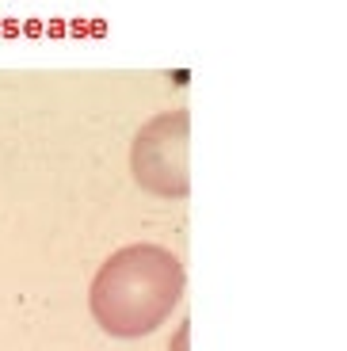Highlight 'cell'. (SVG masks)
I'll use <instances>...</instances> for the list:
<instances>
[{
    "mask_svg": "<svg viewBox=\"0 0 347 351\" xmlns=\"http://www.w3.org/2000/svg\"><path fill=\"white\" fill-rule=\"evenodd\" d=\"M187 271L176 252L160 245H126L104 260L92 279L88 306L96 325L115 340H141L156 332L183 302Z\"/></svg>",
    "mask_w": 347,
    "mask_h": 351,
    "instance_id": "obj_1",
    "label": "cell"
},
{
    "mask_svg": "<svg viewBox=\"0 0 347 351\" xmlns=\"http://www.w3.org/2000/svg\"><path fill=\"white\" fill-rule=\"evenodd\" d=\"M187 138H191L187 111H165L141 126L130 145V172L141 191L156 195V199H183L191 191Z\"/></svg>",
    "mask_w": 347,
    "mask_h": 351,
    "instance_id": "obj_2",
    "label": "cell"
},
{
    "mask_svg": "<svg viewBox=\"0 0 347 351\" xmlns=\"http://www.w3.org/2000/svg\"><path fill=\"white\" fill-rule=\"evenodd\" d=\"M187 332H191V325L183 321V325L176 328V343H172V351H187Z\"/></svg>",
    "mask_w": 347,
    "mask_h": 351,
    "instance_id": "obj_3",
    "label": "cell"
}]
</instances>
